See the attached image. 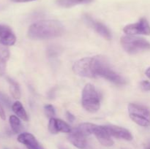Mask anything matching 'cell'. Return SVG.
Returning <instances> with one entry per match:
<instances>
[{"mask_svg":"<svg viewBox=\"0 0 150 149\" xmlns=\"http://www.w3.org/2000/svg\"><path fill=\"white\" fill-rule=\"evenodd\" d=\"M88 20L87 22L91 24V26L93 27V29L96 31V32L98 34H99L100 36H102L103 37L105 38V39L110 40L111 39V32L109 31V29L106 27L104 24H103L100 22L98 21H94L92 18H87Z\"/></svg>","mask_w":150,"mask_h":149,"instance_id":"14","label":"cell"},{"mask_svg":"<svg viewBox=\"0 0 150 149\" xmlns=\"http://www.w3.org/2000/svg\"><path fill=\"white\" fill-rule=\"evenodd\" d=\"M123 32L128 35H149L150 25L145 18H142L137 23H132L125 26Z\"/></svg>","mask_w":150,"mask_h":149,"instance_id":"7","label":"cell"},{"mask_svg":"<svg viewBox=\"0 0 150 149\" xmlns=\"http://www.w3.org/2000/svg\"><path fill=\"white\" fill-rule=\"evenodd\" d=\"M120 42L125 51L130 54L137 53L142 51H150V42L142 37L133 35H126L121 37Z\"/></svg>","mask_w":150,"mask_h":149,"instance_id":"4","label":"cell"},{"mask_svg":"<svg viewBox=\"0 0 150 149\" xmlns=\"http://www.w3.org/2000/svg\"><path fill=\"white\" fill-rule=\"evenodd\" d=\"M0 102H2L8 108H10V106H11V102H10V99L1 91H0Z\"/></svg>","mask_w":150,"mask_h":149,"instance_id":"21","label":"cell"},{"mask_svg":"<svg viewBox=\"0 0 150 149\" xmlns=\"http://www.w3.org/2000/svg\"><path fill=\"white\" fill-rule=\"evenodd\" d=\"M68 140L72 144L79 149H84L87 145L86 136L78 128L73 129L68 135Z\"/></svg>","mask_w":150,"mask_h":149,"instance_id":"9","label":"cell"},{"mask_svg":"<svg viewBox=\"0 0 150 149\" xmlns=\"http://www.w3.org/2000/svg\"><path fill=\"white\" fill-rule=\"evenodd\" d=\"M64 28L61 22L56 20H44L29 26L27 34L32 39H48L62 36Z\"/></svg>","mask_w":150,"mask_h":149,"instance_id":"1","label":"cell"},{"mask_svg":"<svg viewBox=\"0 0 150 149\" xmlns=\"http://www.w3.org/2000/svg\"><path fill=\"white\" fill-rule=\"evenodd\" d=\"M59 149H68V148L66 147H64V146H59Z\"/></svg>","mask_w":150,"mask_h":149,"instance_id":"27","label":"cell"},{"mask_svg":"<svg viewBox=\"0 0 150 149\" xmlns=\"http://www.w3.org/2000/svg\"><path fill=\"white\" fill-rule=\"evenodd\" d=\"M48 130L51 134H57L59 132L70 133L71 131V128L70 126L61 119L55 118H50L48 123Z\"/></svg>","mask_w":150,"mask_h":149,"instance_id":"12","label":"cell"},{"mask_svg":"<svg viewBox=\"0 0 150 149\" xmlns=\"http://www.w3.org/2000/svg\"><path fill=\"white\" fill-rule=\"evenodd\" d=\"M9 57L10 51L7 47L0 44V76L3 75L5 72Z\"/></svg>","mask_w":150,"mask_h":149,"instance_id":"15","label":"cell"},{"mask_svg":"<svg viewBox=\"0 0 150 149\" xmlns=\"http://www.w3.org/2000/svg\"><path fill=\"white\" fill-rule=\"evenodd\" d=\"M96 137L99 143L105 147H111L114 145V142L111 138V136L107 131L104 126H98L92 124V134Z\"/></svg>","mask_w":150,"mask_h":149,"instance_id":"8","label":"cell"},{"mask_svg":"<svg viewBox=\"0 0 150 149\" xmlns=\"http://www.w3.org/2000/svg\"><path fill=\"white\" fill-rule=\"evenodd\" d=\"M9 121H10V125L12 129V131L14 133L17 134L21 131L22 125L20 119L17 115H10L9 118Z\"/></svg>","mask_w":150,"mask_h":149,"instance_id":"19","label":"cell"},{"mask_svg":"<svg viewBox=\"0 0 150 149\" xmlns=\"http://www.w3.org/2000/svg\"><path fill=\"white\" fill-rule=\"evenodd\" d=\"M0 118L2 120L6 119V115L5 112H4V110L3 108L2 105H1V102H0Z\"/></svg>","mask_w":150,"mask_h":149,"instance_id":"23","label":"cell"},{"mask_svg":"<svg viewBox=\"0 0 150 149\" xmlns=\"http://www.w3.org/2000/svg\"><path fill=\"white\" fill-rule=\"evenodd\" d=\"M81 102L83 108L89 112H95L100 107V96L93 85L88 83L82 91Z\"/></svg>","mask_w":150,"mask_h":149,"instance_id":"3","label":"cell"},{"mask_svg":"<svg viewBox=\"0 0 150 149\" xmlns=\"http://www.w3.org/2000/svg\"><path fill=\"white\" fill-rule=\"evenodd\" d=\"M44 109H45V115H46V116L48 118H54V116L55 115V109H54L53 105H46L44 107Z\"/></svg>","mask_w":150,"mask_h":149,"instance_id":"20","label":"cell"},{"mask_svg":"<svg viewBox=\"0 0 150 149\" xmlns=\"http://www.w3.org/2000/svg\"><path fill=\"white\" fill-rule=\"evenodd\" d=\"M66 116H67V120H68L70 122H73L75 120V116L71 113V112H69V111H67V112H66Z\"/></svg>","mask_w":150,"mask_h":149,"instance_id":"24","label":"cell"},{"mask_svg":"<svg viewBox=\"0 0 150 149\" xmlns=\"http://www.w3.org/2000/svg\"><path fill=\"white\" fill-rule=\"evenodd\" d=\"M104 127L111 137L127 140V141H131L133 140V135L130 131L123 127L114 125H107L104 126Z\"/></svg>","mask_w":150,"mask_h":149,"instance_id":"10","label":"cell"},{"mask_svg":"<svg viewBox=\"0 0 150 149\" xmlns=\"http://www.w3.org/2000/svg\"><path fill=\"white\" fill-rule=\"evenodd\" d=\"M17 140L19 143L24 145L27 149H45L31 133H21L18 135Z\"/></svg>","mask_w":150,"mask_h":149,"instance_id":"11","label":"cell"},{"mask_svg":"<svg viewBox=\"0 0 150 149\" xmlns=\"http://www.w3.org/2000/svg\"><path fill=\"white\" fill-rule=\"evenodd\" d=\"M7 80L10 85V91L12 96L14 99H20L21 97V90L19 85L16 80L12 79L11 77H7Z\"/></svg>","mask_w":150,"mask_h":149,"instance_id":"18","label":"cell"},{"mask_svg":"<svg viewBox=\"0 0 150 149\" xmlns=\"http://www.w3.org/2000/svg\"><path fill=\"white\" fill-rule=\"evenodd\" d=\"M13 2L16 3H24V2H29V1H35V0H11Z\"/></svg>","mask_w":150,"mask_h":149,"instance_id":"25","label":"cell"},{"mask_svg":"<svg viewBox=\"0 0 150 149\" xmlns=\"http://www.w3.org/2000/svg\"><path fill=\"white\" fill-rule=\"evenodd\" d=\"M145 74H146V75L150 79V67H149V68H147V70H146V72H145Z\"/></svg>","mask_w":150,"mask_h":149,"instance_id":"26","label":"cell"},{"mask_svg":"<svg viewBox=\"0 0 150 149\" xmlns=\"http://www.w3.org/2000/svg\"><path fill=\"white\" fill-rule=\"evenodd\" d=\"M94 0H57V4L62 7H73L79 4H86L92 3Z\"/></svg>","mask_w":150,"mask_h":149,"instance_id":"17","label":"cell"},{"mask_svg":"<svg viewBox=\"0 0 150 149\" xmlns=\"http://www.w3.org/2000/svg\"><path fill=\"white\" fill-rule=\"evenodd\" d=\"M95 77H101L106 79L108 81L117 85H124L126 83V80L122 76L110 68L109 65L103 58L95 56Z\"/></svg>","mask_w":150,"mask_h":149,"instance_id":"2","label":"cell"},{"mask_svg":"<svg viewBox=\"0 0 150 149\" xmlns=\"http://www.w3.org/2000/svg\"><path fill=\"white\" fill-rule=\"evenodd\" d=\"M12 110L19 118L24 121H29V117H28L27 113H26L21 102H20L19 101L14 102L12 105Z\"/></svg>","mask_w":150,"mask_h":149,"instance_id":"16","label":"cell"},{"mask_svg":"<svg viewBox=\"0 0 150 149\" xmlns=\"http://www.w3.org/2000/svg\"><path fill=\"white\" fill-rule=\"evenodd\" d=\"M147 149H150V148H147Z\"/></svg>","mask_w":150,"mask_h":149,"instance_id":"28","label":"cell"},{"mask_svg":"<svg viewBox=\"0 0 150 149\" xmlns=\"http://www.w3.org/2000/svg\"><path fill=\"white\" fill-rule=\"evenodd\" d=\"M95 57L81 58L74 63L73 70L75 74L81 77H96L95 74Z\"/></svg>","mask_w":150,"mask_h":149,"instance_id":"6","label":"cell"},{"mask_svg":"<svg viewBox=\"0 0 150 149\" xmlns=\"http://www.w3.org/2000/svg\"><path fill=\"white\" fill-rule=\"evenodd\" d=\"M130 118L138 125L143 127H150V110L145 106L130 103L127 107Z\"/></svg>","mask_w":150,"mask_h":149,"instance_id":"5","label":"cell"},{"mask_svg":"<svg viewBox=\"0 0 150 149\" xmlns=\"http://www.w3.org/2000/svg\"><path fill=\"white\" fill-rule=\"evenodd\" d=\"M141 88L144 91H150V82L148 80H144L141 83Z\"/></svg>","mask_w":150,"mask_h":149,"instance_id":"22","label":"cell"},{"mask_svg":"<svg viewBox=\"0 0 150 149\" xmlns=\"http://www.w3.org/2000/svg\"><path fill=\"white\" fill-rule=\"evenodd\" d=\"M16 42L14 32L8 26L0 24V44L4 46H11Z\"/></svg>","mask_w":150,"mask_h":149,"instance_id":"13","label":"cell"}]
</instances>
